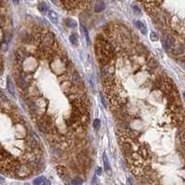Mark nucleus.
Returning <instances> with one entry per match:
<instances>
[{"label": "nucleus", "instance_id": "nucleus-20", "mask_svg": "<svg viewBox=\"0 0 185 185\" xmlns=\"http://www.w3.org/2000/svg\"><path fill=\"white\" fill-rule=\"evenodd\" d=\"M69 41L73 45H78V37H77L76 33H72L71 34L69 35Z\"/></svg>", "mask_w": 185, "mask_h": 185}, {"label": "nucleus", "instance_id": "nucleus-11", "mask_svg": "<svg viewBox=\"0 0 185 185\" xmlns=\"http://www.w3.org/2000/svg\"><path fill=\"white\" fill-rule=\"evenodd\" d=\"M135 51H136L137 55H139V56H143V57L148 54L147 49L145 48L144 45H137L136 48H135Z\"/></svg>", "mask_w": 185, "mask_h": 185}, {"label": "nucleus", "instance_id": "nucleus-9", "mask_svg": "<svg viewBox=\"0 0 185 185\" xmlns=\"http://www.w3.org/2000/svg\"><path fill=\"white\" fill-rule=\"evenodd\" d=\"M103 162H104V167H105L106 171H107L108 174L110 175V174H111V167H110L108 157V156H107L106 153H104V154H103Z\"/></svg>", "mask_w": 185, "mask_h": 185}, {"label": "nucleus", "instance_id": "nucleus-13", "mask_svg": "<svg viewBox=\"0 0 185 185\" xmlns=\"http://www.w3.org/2000/svg\"><path fill=\"white\" fill-rule=\"evenodd\" d=\"M135 26H136V28L140 30V31L143 34H147V29H146V26H145L144 24L142 21H135Z\"/></svg>", "mask_w": 185, "mask_h": 185}, {"label": "nucleus", "instance_id": "nucleus-27", "mask_svg": "<svg viewBox=\"0 0 185 185\" xmlns=\"http://www.w3.org/2000/svg\"><path fill=\"white\" fill-rule=\"evenodd\" d=\"M132 9H133V11H134V13L136 15H140L141 14V9L137 6H132Z\"/></svg>", "mask_w": 185, "mask_h": 185}, {"label": "nucleus", "instance_id": "nucleus-15", "mask_svg": "<svg viewBox=\"0 0 185 185\" xmlns=\"http://www.w3.org/2000/svg\"><path fill=\"white\" fill-rule=\"evenodd\" d=\"M48 18L51 21L55 23V24H57V21H58V15L56 11H53V10L48 11Z\"/></svg>", "mask_w": 185, "mask_h": 185}, {"label": "nucleus", "instance_id": "nucleus-8", "mask_svg": "<svg viewBox=\"0 0 185 185\" xmlns=\"http://www.w3.org/2000/svg\"><path fill=\"white\" fill-rule=\"evenodd\" d=\"M72 82L74 85L77 86L79 88L82 87V80H81V76L79 75L78 72H74L72 74Z\"/></svg>", "mask_w": 185, "mask_h": 185}, {"label": "nucleus", "instance_id": "nucleus-2", "mask_svg": "<svg viewBox=\"0 0 185 185\" xmlns=\"http://www.w3.org/2000/svg\"><path fill=\"white\" fill-rule=\"evenodd\" d=\"M37 128L43 133H51L53 132V121L49 117H43L37 123Z\"/></svg>", "mask_w": 185, "mask_h": 185}, {"label": "nucleus", "instance_id": "nucleus-22", "mask_svg": "<svg viewBox=\"0 0 185 185\" xmlns=\"http://www.w3.org/2000/svg\"><path fill=\"white\" fill-rule=\"evenodd\" d=\"M100 125H101V121L100 120H98V119H96L94 120V122H93V126H94V129L96 130V131H98L100 128Z\"/></svg>", "mask_w": 185, "mask_h": 185}, {"label": "nucleus", "instance_id": "nucleus-29", "mask_svg": "<svg viewBox=\"0 0 185 185\" xmlns=\"http://www.w3.org/2000/svg\"><path fill=\"white\" fill-rule=\"evenodd\" d=\"M127 185H133V180L132 178H128V180H127Z\"/></svg>", "mask_w": 185, "mask_h": 185}, {"label": "nucleus", "instance_id": "nucleus-31", "mask_svg": "<svg viewBox=\"0 0 185 185\" xmlns=\"http://www.w3.org/2000/svg\"><path fill=\"white\" fill-rule=\"evenodd\" d=\"M24 185H30V184H29V183H25Z\"/></svg>", "mask_w": 185, "mask_h": 185}, {"label": "nucleus", "instance_id": "nucleus-14", "mask_svg": "<svg viewBox=\"0 0 185 185\" xmlns=\"http://www.w3.org/2000/svg\"><path fill=\"white\" fill-rule=\"evenodd\" d=\"M7 90H9V94L12 96H15V88H14V86H13V82H12V81H11V79L9 77H7Z\"/></svg>", "mask_w": 185, "mask_h": 185}, {"label": "nucleus", "instance_id": "nucleus-3", "mask_svg": "<svg viewBox=\"0 0 185 185\" xmlns=\"http://www.w3.org/2000/svg\"><path fill=\"white\" fill-rule=\"evenodd\" d=\"M162 45H163V47L165 50H167V51L170 50L175 45V38L170 34L164 35L162 38Z\"/></svg>", "mask_w": 185, "mask_h": 185}, {"label": "nucleus", "instance_id": "nucleus-12", "mask_svg": "<svg viewBox=\"0 0 185 185\" xmlns=\"http://www.w3.org/2000/svg\"><path fill=\"white\" fill-rule=\"evenodd\" d=\"M33 185H50V183L44 177H39L33 180Z\"/></svg>", "mask_w": 185, "mask_h": 185}, {"label": "nucleus", "instance_id": "nucleus-7", "mask_svg": "<svg viewBox=\"0 0 185 185\" xmlns=\"http://www.w3.org/2000/svg\"><path fill=\"white\" fill-rule=\"evenodd\" d=\"M137 155H138L142 159H147L149 157V155H150V153H149V149L146 146H141L139 148L138 152H137Z\"/></svg>", "mask_w": 185, "mask_h": 185}, {"label": "nucleus", "instance_id": "nucleus-5", "mask_svg": "<svg viewBox=\"0 0 185 185\" xmlns=\"http://www.w3.org/2000/svg\"><path fill=\"white\" fill-rule=\"evenodd\" d=\"M120 38L122 41V43L129 44L131 42V35H130V33L127 29H125L122 26L120 27Z\"/></svg>", "mask_w": 185, "mask_h": 185}, {"label": "nucleus", "instance_id": "nucleus-23", "mask_svg": "<svg viewBox=\"0 0 185 185\" xmlns=\"http://www.w3.org/2000/svg\"><path fill=\"white\" fill-rule=\"evenodd\" d=\"M150 39H151V41H153V42H156L157 40H158V35H157V33H155V31H151V33H150Z\"/></svg>", "mask_w": 185, "mask_h": 185}, {"label": "nucleus", "instance_id": "nucleus-17", "mask_svg": "<svg viewBox=\"0 0 185 185\" xmlns=\"http://www.w3.org/2000/svg\"><path fill=\"white\" fill-rule=\"evenodd\" d=\"M37 7H38V10L40 11V12H42V13H45V12L48 11V7H47V5L44 2L39 3Z\"/></svg>", "mask_w": 185, "mask_h": 185}, {"label": "nucleus", "instance_id": "nucleus-24", "mask_svg": "<svg viewBox=\"0 0 185 185\" xmlns=\"http://www.w3.org/2000/svg\"><path fill=\"white\" fill-rule=\"evenodd\" d=\"M180 140L182 144L183 145V147L185 148V132H182L180 133Z\"/></svg>", "mask_w": 185, "mask_h": 185}, {"label": "nucleus", "instance_id": "nucleus-28", "mask_svg": "<svg viewBox=\"0 0 185 185\" xmlns=\"http://www.w3.org/2000/svg\"><path fill=\"white\" fill-rule=\"evenodd\" d=\"M96 174L98 175V176H101V175H102V168H96Z\"/></svg>", "mask_w": 185, "mask_h": 185}, {"label": "nucleus", "instance_id": "nucleus-4", "mask_svg": "<svg viewBox=\"0 0 185 185\" xmlns=\"http://www.w3.org/2000/svg\"><path fill=\"white\" fill-rule=\"evenodd\" d=\"M121 147H122V152L125 155V156L127 157V158H132V156L134 155V151H133V147H132V144L130 143L129 141L123 142Z\"/></svg>", "mask_w": 185, "mask_h": 185}, {"label": "nucleus", "instance_id": "nucleus-26", "mask_svg": "<svg viewBox=\"0 0 185 185\" xmlns=\"http://www.w3.org/2000/svg\"><path fill=\"white\" fill-rule=\"evenodd\" d=\"M100 98H101V102H102V104H103V106L105 108H107V103H106V99H105L103 93H100Z\"/></svg>", "mask_w": 185, "mask_h": 185}, {"label": "nucleus", "instance_id": "nucleus-25", "mask_svg": "<svg viewBox=\"0 0 185 185\" xmlns=\"http://www.w3.org/2000/svg\"><path fill=\"white\" fill-rule=\"evenodd\" d=\"M72 185H82V180L80 178H75L71 180Z\"/></svg>", "mask_w": 185, "mask_h": 185}, {"label": "nucleus", "instance_id": "nucleus-30", "mask_svg": "<svg viewBox=\"0 0 185 185\" xmlns=\"http://www.w3.org/2000/svg\"><path fill=\"white\" fill-rule=\"evenodd\" d=\"M12 2L14 4H16V5H18V4L19 3V0H12Z\"/></svg>", "mask_w": 185, "mask_h": 185}, {"label": "nucleus", "instance_id": "nucleus-1", "mask_svg": "<svg viewBox=\"0 0 185 185\" xmlns=\"http://www.w3.org/2000/svg\"><path fill=\"white\" fill-rule=\"evenodd\" d=\"M96 54L97 59L103 66H108L112 61L114 50L113 46L102 36L96 38Z\"/></svg>", "mask_w": 185, "mask_h": 185}, {"label": "nucleus", "instance_id": "nucleus-21", "mask_svg": "<svg viewBox=\"0 0 185 185\" xmlns=\"http://www.w3.org/2000/svg\"><path fill=\"white\" fill-rule=\"evenodd\" d=\"M148 67L151 69H155L157 67V62L153 57H150V59H149V61H148Z\"/></svg>", "mask_w": 185, "mask_h": 185}, {"label": "nucleus", "instance_id": "nucleus-10", "mask_svg": "<svg viewBox=\"0 0 185 185\" xmlns=\"http://www.w3.org/2000/svg\"><path fill=\"white\" fill-rule=\"evenodd\" d=\"M105 7H106L105 3L102 0H97L96 5H94V11L96 12H102V11H104Z\"/></svg>", "mask_w": 185, "mask_h": 185}, {"label": "nucleus", "instance_id": "nucleus-18", "mask_svg": "<svg viewBox=\"0 0 185 185\" xmlns=\"http://www.w3.org/2000/svg\"><path fill=\"white\" fill-rule=\"evenodd\" d=\"M66 24L68 27H70V28H76V27H77L76 21H74V19H66Z\"/></svg>", "mask_w": 185, "mask_h": 185}, {"label": "nucleus", "instance_id": "nucleus-16", "mask_svg": "<svg viewBox=\"0 0 185 185\" xmlns=\"http://www.w3.org/2000/svg\"><path fill=\"white\" fill-rule=\"evenodd\" d=\"M185 51V48L182 45H180L177 47H173V54L176 55V56H180V55H182Z\"/></svg>", "mask_w": 185, "mask_h": 185}, {"label": "nucleus", "instance_id": "nucleus-6", "mask_svg": "<svg viewBox=\"0 0 185 185\" xmlns=\"http://www.w3.org/2000/svg\"><path fill=\"white\" fill-rule=\"evenodd\" d=\"M57 171L58 174H59L60 178L64 180L66 183H69V178L68 171H67V168L64 166H57Z\"/></svg>", "mask_w": 185, "mask_h": 185}, {"label": "nucleus", "instance_id": "nucleus-19", "mask_svg": "<svg viewBox=\"0 0 185 185\" xmlns=\"http://www.w3.org/2000/svg\"><path fill=\"white\" fill-rule=\"evenodd\" d=\"M81 31H82V33L84 34V36H85V39H86V42H87V45L90 44V38H89V33H88V30L86 29V27L83 26V25H81Z\"/></svg>", "mask_w": 185, "mask_h": 185}]
</instances>
